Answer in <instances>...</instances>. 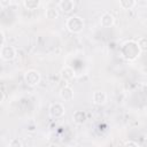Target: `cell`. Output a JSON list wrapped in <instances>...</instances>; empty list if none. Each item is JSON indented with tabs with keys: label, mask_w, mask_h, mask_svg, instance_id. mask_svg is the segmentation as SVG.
<instances>
[{
	"label": "cell",
	"mask_w": 147,
	"mask_h": 147,
	"mask_svg": "<svg viewBox=\"0 0 147 147\" xmlns=\"http://www.w3.org/2000/svg\"><path fill=\"white\" fill-rule=\"evenodd\" d=\"M138 46L141 52H147V37H141L138 39Z\"/></svg>",
	"instance_id": "9a60e30c"
},
{
	"label": "cell",
	"mask_w": 147,
	"mask_h": 147,
	"mask_svg": "<svg viewBox=\"0 0 147 147\" xmlns=\"http://www.w3.org/2000/svg\"><path fill=\"white\" fill-rule=\"evenodd\" d=\"M106 101H107V94L105 92H102V91H95L93 93V102L95 105L101 106V105L106 103Z\"/></svg>",
	"instance_id": "30bf717a"
},
{
	"label": "cell",
	"mask_w": 147,
	"mask_h": 147,
	"mask_svg": "<svg viewBox=\"0 0 147 147\" xmlns=\"http://www.w3.org/2000/svg\"><path fill=\"white\" fill-rule=\"evenodd\" d=\"M86 118H87V116H86V113H85L84 110H76V111L74 113V115H72V119H74V122L77 123V124H83V123H85Z\"/></svg>",
	"instance_id": "8fae6325"
},
{
	"label": "cell",
	"mask_w": 147,
	"mask_h": 147,
	"mask_svg": "<svg viewBox=\"0 0 147 147\" xmlns=\"http://www.w3.org/2000/svg\"><path fill=\"white\" fill-rule=\"evenodd\" d=\"M60 96L63 101H71L74 99V90L69 86H63L60 91Z\"/></svg>",
	"instance_id": "ba28073f"
},
{
	"label": "cell",
	"mask_w": 147,
	"mask_h": 147,
	"mask_svg": "<svg viewBox=\"0 0 147 147\" xmlns=\"http://www.w3.org/2000/svg\"><path fill=\"white\" fill-rule=\"evenodd\" d=\"M137 5V2L134 0H121L119 1V6L123 9H131Z\"/></svg>",
	"instance_id": "5bb4252c"
},
{
	"label": "cell",
	"mask_w": 147,
	"mask_h": 147,
	"mask_svg": "<svg viewBox=\"0 0 147 147\" xmlns=\"http://www.w3.org/2000/svg\"><path fill=\"white\" fill-rule=\"evenodd\" d=\"M40 79H41V76L39 74V71L34 70V69H31V70H28L25 74H24V82L30 85V86H36L40 83Z\"/></svg>",
	"instance_id": "3957f363"
},
{
	"label": "cell",
	"mask_w": 147,
	"mask_h": 147,
	"mask_svg": "<svg viewBox=\"0 0 147 147\" xmlns=\"http://www.w3.org/2000/svg\"><path fill=\"white\" fill-rule=\"evenodd\" d=\"M48 147H60L57 144H55V142H53V144H49L48 145Z\"/></svg>",
	"instance_id": "ffe728a7"
},
{
	"label": "cell",
	"mask_w": 147,
	"mask_h": 147,
	"mask_svg": "<svg viewBox=\"0 0 147 147\" xmlns=\"http://www.w3.org/2000/svg\"><path fill=\"white\" fill-rule=\"evenodd\" d=\"M65 113V109H64V106L60 102H55V103H52L51 107H49V115L53 117V118H60L64 115Z\"/></svg>",
	"instance_id": "5b68a950"
},
{
	"label": "cell",
	"mask_w": 147,
	"mask_h": 147,
	"mask_svg": "<svg viewBox=\"0 0 147 147\" xmlns=\"http://www.w3.org/2000/svg\"><path fill=\"white\" fill-rule=\"evenodd\" d=\"M24 6L26 9L29 10H34L40 6V1L39 0H24Z\"/></svg>",
	"instance_id": "4fadbf2b"
},
{
	"label": "cell",
	"mask_w": 147,
	"mask_h": 147,
	"mask_svg": "<svg viewBox=\"0 0 147 147\" xmlns=\"http://www.w3.org/2000/svg\"><path fill=\"white\" fill-rule=\"evenodd\" d=\"M100 24L103 28H111L115 24V17L110 13H105L100 17Z\"/></svg>",
	"instance_id": "8992f818"
},
{
	"label": "cell",
	"mask_w": 147,
	"mask_h": 147,
	"mask_svg": "<svg viewBox=\"0 0 147 147\" xmlns=\"http://www.w3.org/2000/svg\"><path fill=\"white\" fill-rule=\"evenodd\" d=\"M59 8L63 13H70L75 8V2L72 0H61L59 2Z\"/></svg>",
	"instance_id": "9c48e42d"
},
{
	"label": "cell",
	"mask_w": 147,
	"mask_h": 147,
	"mask_svg": "<svg viewBox=\"0 0 147 147\" xmlns=\"http://www.w3.org/2000/svg\"><path fill=\"white\" fill-rule=\"evenodd\" d=\"M45 16L48 20H56L59 17V10L55 7H49L45 11Z\"/></svg>",
	"instance_id": "7c38bea8"
},
{
	"label": "cell",
	"mask_w": 147,
	"mask_h": 147,
	"mask_svg": "<svg viewBox=\"0 0 147 147\" xmlns=\"http://www.w3.org/2000/svg\"><path fill=\"white\" fill-rule=\"evenodd\" d=\"M0 56L5 61H11L16 57V49L13 46H2L0 49Z\"/></svg>",
	"instance_id": "277c9868"
},
{
	"label": "cell",
	"mask_w": 147,
	"mask_h": 147,
	"mask_svg": "<svg viewBox=\"0 0 147 147\" xmlns=\"http://www.w3.org/2000/svg\"><path fill=\"white\" fill-rule=\"evenodd\" d=\"M0 5L1 6H7V5H10V1H0Z\"/></svg>",
	"instance_id": "d6986e66"
},
{
	"label": "cell",
	"mask_w": 147,
	"mask_h": 147,
	"mask_svg": "<svg viewBox=\"0 0 147 147\" xmlns=\"http://www.w3.org/2000/svg\"><path fill=\"white\" fill-rule=\"evenodd\" d=\"M65 26H67V29L70 32H72V33H79L84 29V21H83V18L80 16L74 15V16L68 17V20L65 22Z\"/></svg>",
	"instance_id": "7a4b0ae2"
},
{
	"label": "cell",
	"mask_w": 147,
	"mask_h": 147,
	"mask_svg": "<svg viewBox=\"0 0 147 147\" xmlns=\"http://www.w3.org/2000/svg\"><path fill=\"white\" fill-rule=\"evenodd\" d=\"M0 38H1L0 45H1V47H2V46H5V41H6V36H5L3 30H1V31H0Z\"/></svg>",
	"instance_id": "ac0fdd59"
},
{
	"label": "cell",
	"mask_w": 147,
	"mask_h": 147,
	"mask_svg": "<svg viewBox=\"0 0 147 147\" xmlns=\"http://www.w3.org/2000/svg\"><path fill=\"white\" fill-rule=\"evenodd\" d=\"M140 48L138 46V42L134 40H127L125 41L121 47V54L126 61H134L140 56Z\"/></svg>",
	"instance_id": "6da1fadb"
},
{
	"label": "cell",
	"mask_w": 147,
	"mask_h": 147,
	"mask_svg": "<svg viewBox=\"0 0 147 147\" xmlns=\"http://www.w3.org/2000/svg\"><path fill=\"white\" fill-rule=\"evenodd\" d=\"M60 76H61V79L65 82H69V80H72L76 76V71L74 70V68L71 67H64L61 72H60Z\"/></svg>",
	"instance_id": "52a82bcc"
},
{
	"label": "cell",
	"mask_w": 147,
	"mask_h": 147,
	"mask_svg": "<svg viewBox=\"0 0 147 147\" xmlns=\"http://www.w3.org/2000/svg\"><path fill=\"white\" fill-rule=\"evenodd\" d=\"M9 147H23V145H22V142H21L20 139L14 138V139H11L9 141Z\"/></svg>",
	"instance_id": "2e32d148"
},
{
	"label": "cell",
	"mask_w": 147,
	"mask_h": 147,
	"mask_svg": "<svg viewBox=\"0 0 147 147\" xmlns=\"http://www.w3.org/2000/svg\"><path fill=\"white\" fill-rule=\"evenodd\" d=\"M124 147H139V145L136 142V141H132V140H129L125 142Z\"/></svg>",
	"instance_id": "e0dca14e"
}]
</instances>
